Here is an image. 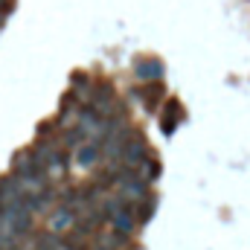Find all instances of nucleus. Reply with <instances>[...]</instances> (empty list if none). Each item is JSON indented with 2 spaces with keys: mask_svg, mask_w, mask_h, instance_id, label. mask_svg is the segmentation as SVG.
Masks as SVG:
<instances>
[{
  "mask_svg": "<svg viewBox=\"0 0 250 250\" xmlns=\"http://www.w3.org/2000/svg\"><path fill=\"white\" fill-rule=\"evenodd\" d=\"M15 175H18L23 184L47 187V169L41 166V160H38L32 151H18V154H15Z\"/></svg>",
  "mask_w": 250,
  "mask_h": 250,
  "instance_id": "f257e3e1",
  "label": "nucleus"
},
{
  "mask_svg": "<svg viewBox=\"0 0 250 250\" xmlns=\"http://www.w3.org/2000/svg\"><path fill=\"white\" fill-rule=\"evenodd\" d=\"M38 160H41V166L47 169V172H56V175H64L67 172V160H64V154L53 146V143H47V140H38L32 148H29Z\"/></svg>",
  "mask_w": 250,
  "mask_h": 250,
  "instance_id": "f03ea898",
  "label": "nucleus"
},
{
  "mask_svg": "<svg viewBox=\"0 0 250 250\" xmlns=\"http://www.w3.org/2000/svg\"><path fill=\"white\" fill-rule=\"evenodd\" d=\"M143 157H148V146H146V140H143L140 134H134L131 140L123 143L120 160H123V166H128V169H137V163H140Z\"/></svg>",
  "mask_w": 250,
  "mask_h": 250,
  "instance_id": "7ed1b4c3",
  "label": "nucleus"
},
{
  "mask_svg": "<svg viewBox=\"0 0 250 250\" xmlns=\"http://www.w3.org/2000/svg\"><path fill=\"white\" fill-rule=\"evenodd\" d=\"M108 221L114 224V230H120V233H131V227H134V212L123 204V207H117V209L108 215Z\"/></svg>",
  "mask_w": 250,
  "mask_h": 250,
  "instance_id": "20e7f679",
  "label": "nucleus"
},
{
  "mask_svg": "<svg viewBox=\"0 0 250 250\" xmlns=\"http://www.w3.org/2000/svg\"><path fill=\"white\" fill-rule=\"evenodd\" d=\"M96 154H99L96 143H82V146H76V160H79V166H84V169H90V166H93Z\"/></svg>",
  "mask_w": 250,
  "mask_h": 250,
  "instance_id": "39448f33",
  "label": "nucleus"
},
{
  "mask_svg": "<svg viewBox=\"0 0 250 250\" xmlns=\"http://www.w3.org/2000/svg\"><path fill=\"white\" fill-rule=\"evenodd\" d=\"M137 76H140V79H151V82H157V79L163 76V64L160 62H140L137 64Z\"/></svg>",
  "mask_w": 250,
  "mask_h": 250,
  "instance_id": "423d86ee",
  "label": "nucleus"
},
{
  "mask_svg": "<svg viewBox=\"0 0 250 250\" xmlns=\"http://www.w3.org/2000/svg\"><path fill=\"white\" fill-rule=\"evenodd\" d=\"M87 140V134H84V128L82 125H73V128H67L62 134V143L67 146V148H76V146H82Z\"/></svg>",
  "mask_w": 250,
  "mask_h": 250,
  "instance_id": "0eeeda50",
  "label": "nucleus"
},
{
  "mask_svg": "<svg viewBox=\"0 0 250 250\" xmlns=\"http://www.w3.org/2000/svg\"><path fill=\"white\" fill-rule=\"evenodd\" d=\"M73 224V209L70 207H59V212L50 218V227L56 230V233H62L64 227H70Z\"/></svg>",
  "mask_w": 250,
  "mask_h": 250,
  "instance_id": "6e6552de",
  "label": "nucleus"
},
{
  "mask_svg": "<svg viewBox=\"0 0 250 250\" xmlns=\"http://www.w3.org/2000/svg\"><path fill=\"white\" fill-rule=\"evenodd\" d=\"M181 120V105L178 102H172V105H166V117H163V134H172L175 131V125Z\"/></svg>",
  "mask_w": 250,
  "mask_h": 250,
  "instance_id": "1a4fd4ad",
  "label": "nucleus"
},
{
  "mask_svg": "<svg viewBox=\"0 0 250 250\" xmlns=\"http://www.w3.org/2000/svg\"><path fill=\"white\" fill-rule=\"evenodd\" d=\"M160 99H163V87H160V84H151V87H146V90H143V102H146V108H148V111H154Z\"/></svg>",
  "mask_w": 250,
  "mask_h": 250,
  "instance_id": "9d476101",
  "label": "nucleus"
},
{
  "mask_svg": "<svg viewBox=\"0 0 250 250\" xmlns=\"http://www.w3.org/2000/svg\"><path fill=\"white\" fill-rule=\"evenodd\" d=\"M125 239H128V233H120V230H114V233H102V236H99V245H105L108 250H114V248H123Z\"/></svg>",
  "mask_w": 250,
  "mask_h": 250,
  "instance_id": "9b49d317",
  "label": "nucleus"
},
{
  "mask_svg": "<svg viewBox=\"0 0 250 250\" xmlns=\"http://www.w3.org/2000/svg\"><path fill=\"white\" fill-rule=\"evenodd\" d=\"M35 248L38 250H62V239H59L56 233H41V236L35 239Z\"/></svg>",
  "mask_w": 250,
  "mask_h": 250,
  "instance_id": "f8f14e48",
  "label": "nucleus"
},
{
  "mask_svg": "<svg viewBox=\"0 0 250 250\" xmlns=\"http://www.w3.org/2000/svg\"><path fill=\"white\" fill-rule=\"evenodd\" d=\"M151 207H154V201H143V207H140L137 218H140V221H148V218H151V212H154Z\"/></svg>",
  "mask_w": 250,
  "mask_h": 250,
  "instance_id": "ddd939ff",
  "label": "nucleus"
},
{
  "mask_svg": "<svg viewBox=\"0 0 250 250\" xmlns=\"http://www.w3.org/2000/svg\"><path fill=\"white\" fill-rule=\"evenodd\" d=\"M9 3H12V0H0V12H6V9H9Z\"/></svg>",
  "mask_w": 250,
  "mask_h": 250,
  "instance_id": "4468645a",
  "label": "nucleus"
},
{
  "mask_svg": "<svg viewBox=\"0 0 250 250\" xmlns=\"http://www.w3.org/2000/svg\"><path fill=\"white\" fill-rule=\"evenodd\" d=\"M93 250H108V248H105V245H99V248H93Z\"/></svg>",
  "mask_w": 250,
  "mask_h": 250,
  "instance_id": "2eb2a0df",
  "label": "nucleus"
},
{
  "mask_svg": "<svg viewBox=\"0 0 250 250\" xmlns=\"http://www.w3.org/2000/svg\"><path fill=\"white\" fill-rule=\"evenodd\" d=\"M0 21H3V12H0Z\"/></svg>",
  "mask_w": 250,
  "mask_h": 250,
  "instance_id": "dca6fc26",
  "label": "nucleus"
}]
</instances>
